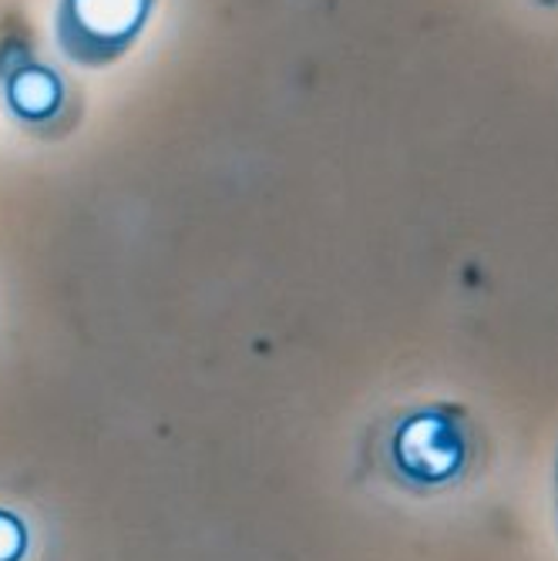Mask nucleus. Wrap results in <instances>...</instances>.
<instances>
[{"instance_id": "1", "label": "nucleus", "mask_w": 558, "mask_h": 561, "mask_svg": "<svg viewBox=\"0 0 558 561\" xmlns=\"http://www.w3.org/2000/svg\"><path fill=\"white\" fill-rule=\"evenodd\" d=\"M481 454V431L465 407L428 400L384 421L374 461L394 488L428 497L462 488L478 471Z\"/></svg>"}, {"instance_id": "2", "label": "nucleus", "mask_w": 558, "mask_h": 561, "mask_svg": "<svg viewBox=\"0 0 558 561\" xmlns=\"http://www.w3.org/2000/svg\"><path fill=\"white\" fill-rule=\"evenodd\" d=\"M156 0H61L58 44L78 65H109L141 34Z\"/></svg>"}, {"instance_id": "3", "label": "nucleus", "mask_w": 558, "mask_h": 561, "mask_svg": "<svg viewBox=\"0 0 558 561\" xmlns=\"http://www.w3.org/2000/svg\"><path fill=\"white\" fill-rule=\"evenodd\" d=\"M24 551V528L14 515L0 512V561H18Z\"/></svg>"}, {"instance_id": "4", "label": "nucleus", "mask_w": 558, "mask_h": 561, "mask_svg": "<svg viewBox=\"0 0 558 561\" xmlns=\"http://www.w3.org/2000/svg\"><path fill=\"white\" fill-rule=\"evenodd\" d=\"M538 8H558V0H535Z\"/></svg>"}, {"instance_id": "5", "label": "nucleus", "mask_w": 558, "mask_h": 561, "mask_svg": "<svg viewBox=\"0 0 558 561\" xmlns=\"http://www.w3.org/2000/svg\"><path fill=\"white\" fill-rule=\"evenodd\" d=\"M555 507H558V461H555ZM558 515V512H555Z\"/></svg>"}]
</instances>
